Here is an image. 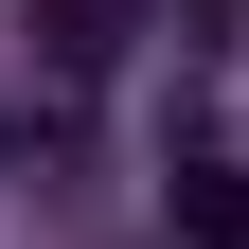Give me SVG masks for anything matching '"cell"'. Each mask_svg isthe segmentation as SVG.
I'll list each match as a JSON object with an SVG mask.
<instances>
[{
	"label": "cell",
	"instance_id": "obj_1",
	"mask_svg": "<svg viewBox=\"0 0 249 249\" xmlns=\"http://www.w3.org/2000/svg\"><path fill=\"white\" fill-rule=\"evenodd\" d=\"M160 231H178V249H249V160H231V142L160 160Z\"/></svg>",
	"mask_w": 249,
	"mask_h": 249
},
{
	"label": "cell",
	"instance_id": "obj_2",
	"mask_svg": "<svg viewBox=\"0 0 249 249\" xmlns=\"http://www.w3.org/2000/svg\"><path fill=\"white\" fill-rule=\"evenodd\" d=\"M124 36H142V0H36V71H53V89H89Z\"/></svg>",
	"mask_w": 249,
	"mask_h": 249
}]
</instances>
